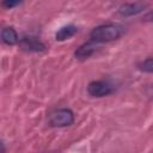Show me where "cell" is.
I'll list each match as a JSON object with an SVG mask.
<instances>
[{
  "label": "cell",
  "instance_id": "1",
  "mask_svg": "<svg viewBox=\"0 0 153 153\" xmlns=\"http://www.w3.org/2000/svg\"><path fill=\"white\" fill-rule=\"evenodd\" d=\"M123 35V27L118 24H103L90 32V38L96 43H105L118 39Z\"/></svg>",
  "mask_w": 153,
  "mask_h": 153
},
{
  "label": "cell",
  "instance_id": "2",
  "mask_svg": "<svg viewBox=\"0 0 153 153\" xmlns=\"http://www.w3.org/2000/svg\"><path fill=\"white\" fill-rule=\"evenodd\" d=\"M49 126L51 127H67L71 126L74 122V114L71 109H57L50 112L49 118H48Z\"/></svg>",
  "mask_w": 153,
  "mask_h": 153
},
{
  "label": "cell",
  "instance_id": "3",
  "mask_svg": "<svg viewBox=\"0 0 153 153\" xmlns=\"http://www.w3.org/2000/svg\"><path fill=\"white\" fill-rule=\"evenodd\" d=\"M87 92L92 97L100 98V97H105V96L111 94L114 92V86L109 81L94 80L87 85Z\"/></svg>",
  "mask_w": 153,
  "mask_h": 153
},
{
  "label": "cell",
  "instance_id": "4",
  "mask_svg": "<svg viewBox=\"0 0 153 153\" xmlns=\"http://www.w3.org/2000/svg\"><path fill=\"white\" fill-rule=\"evenodd\" d=\"M19 45L22 49L26 50V51H35V53H38V51H43L45 50V45L44 43L37 38L36 36H24L20 38L19 41Z\"/></svg>",
  "mask_w": 153,
  "mask_h": 153
},
{
  "label": "cell",
  "instance_id": "5",
  "mask_svg": "<svg viewBox=\"0 0 153 153\" xmlns=\"http://www.w3.org/2000/svg\"><path fill=\"white\" fill-rule=\"evenodd\" d=\"M146 7V4L142 2H127L120 6L118 13L123 17H131L141 13Z\"/></svg>",
  "mask_w": 153,
  "mask_h": 153
},
{
  "label": "cell",
  "instance_id": "6",
  "mask_svg": "<svg viewBox=\"0 0 153 153\" xmlns=\"http://www.w3.org/2000/svg\"><path fill=\"white\" fill-rule=\"evenodd\" d=\"M98 49V43L96 42H92V41H88L84 44H81L74 53L75 57L78 60H85V59H88L96 50Z\"/></svg>",
  "mask_w": 153,
  "mask_h": 153
},
{
  "label": "cell",
  "instance_id": "7",
  "mask_svg": "<svg viewBox=\"0 0 153 153\" xmlns=\"http://www.w3.org/2000/svg\"><path fill=\"white\" fill-rule=\"evenodd\" d=\"M1 39L7 45H14L20 41L17 31L12 26H7V27H4L1 30Z\"/></svg>",
  "mask_w": 153,
  "mask_h": 153
},
{
  "label": "cell",
  "instance_id": "8",
  "mask_svg": "<svg viewBox=\"0 0 153 153\" xmlns=\"http://www.w3.org/2000/svg\"><path fill=\"white\" fill-rule=\"evenodd\" d=\"M76 32H78V27L73 24H68L57 30V32L55 33V39L62 42V41H66L71 37H73Z\"/></svg>",
  "mask_w": 153,
  "mask_h": 153
},
{
  "label": "cell",
  "instance_id": "9",
  "mask_svg": "<svg viewBox=\"0 0 153 153\" xmlns=\"http://www.w3.org/2000/svg\"><path fill=\"white\" fill-rule=\"evenodd\" d=\"M137 68L145 73H153V57H148L137 63Z\"/></svg>",
  "mask_w": 153,
  "mask_h": 153
},
{
  "label": "cell",
  "instance_id": "10",
  "mask_svg": "<svg viewBox=\"0 0 153 153\" xmlns=\"http://www.w3.org/2000/svg\"><path fill=\"white\" fill-rule=\"evenodd\" d=\"M20 2L19 1H2V6L6 8H12L14 6H18Z\"/></svg>",
  "mask_w": 153,
  "mask_h": 153
},
{
  "label": "cell",
  "instance_id": "11",
  "mask_svg": "<svg viewBox=\"0 0 153 153\" xmlns=\"http://www.w3.org/2000/svg\"><path fill=\"white\" fill-rule=\"evenodd\" d=\"M143 20H146V22H153V11L148 12V13L143 17Z\"/></svg>",
  "mask_w": 153,
  "mask_h": 153
},
{
  "label": "cell",
  "instance_id": "12",
  "mask_svg": "<svg viewBox=\"0 0 153 153\" xmlns=\"http://www.w3.org/2000/svg\"><path fill=\"white\" fill-rule=\"evenodd\" d=\"M1 153H5V146H4V142H1Z\"/></svg>",
  "mask_w": 153,
  "mask_h": 153
}]
</instances>
